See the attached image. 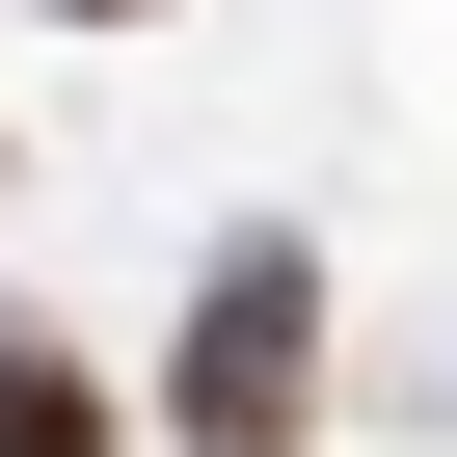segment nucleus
Listing matches in <instances>:
<instances>
[{
	"label": "nucleus",
	"mask_w": 457,
	"mask_h": 457,
	"mask_svg": "<svg viewBox=\"0 0 457 457\" xmlns=\"http://www.w3.org/2000/svg\"><path fill=\"white\" fill-rule=\"evenodd\" d=\"M162 457H323V243L243 215L162 323Z\"/></svg>",
	"instance_id": "1"
},
{
	"label": "nucleus",
	"mask_w": 457,
	"mask_h": 457,
	"mask_svg": "<svg viewBox=\"0 0 457 457\" xmlns=\"http://www.w3.org/2000/svg\"><path fill=\"white\" fill-rule=\"evenodd\" d=\"M0 457H135V403H108L54 323H0Z\"/></svg>",
	"instance_id": "2"
},
{
	"label": "nucleus",
	"mask_w": 457,
	"mask_h": 457,
	"mask_svg": "<svg viewBox=\"0 0 457 457\" xmlns=\"http://www.w3.org/2000/svg\"><path fill=\"white\" fill-rule=\"evenodd\" d=\"M28 28H162V0H28Z\"/></svg>",
	"instance_id": "3"
}]
</instances>
